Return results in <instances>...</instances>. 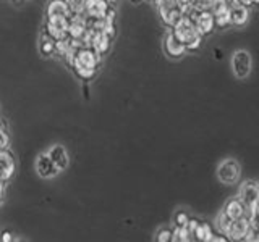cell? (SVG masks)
I'll list each match as a JSON object with an SVG mask.
<instances>
[{
  "label": "cell",
  "mask_w": 259,
  "mask_h": 242,
  "mask_svg": "<svg viewBox=\"0 0 259 242\" xmlns=\"http://www.w3.org/2000/svg\"><path fill=\"white\" fill-rule=\"evenodd\" d=\"M249 220L246 216L237 218V220H230L229 226L225 229V236L229 237L230 240H245L246 234L249 231Z\"/></svg>",
  "instance_id": "8fae6325"
},
{
  "label": "cell",
  "mask_w": 259,
  "mask_h": 242,
  "mask_svg": "<svg viewBox=\"0 0 259 242\" xmlns=\"http://www.w3.org/2000/svg\"><path fill=\"white\" fill-rule=\"evenodd\" d=\"M222 212L227 215V218L229 220H237V218H241V216H245V212H246V208L245 205H243V202L237 197H230L229 200L225 202V205L222 208Z\"/></svg>",
  "instance_id": "d6986e66"
},
{
  "label": "cell",
  "mask_w": 259,
  "mask_h": 242,
  "mask_svg": "<svg viewBox=\"0 0 259 242\" xmlns=\"http://www.w3.org/2000/svg\"><path fill=\"white\" fill-rule=\"evenodd\" d=\"M249 16H251V12L249 8L245 7V5H240V4H230V24L237 28H241L245 26V24L249 21Z\"/></svg>",
  "instance_id": "e0dca14e"
},
{
  "label": "cell",
  "mask_w": 259,
  "mask_h": 242,
  "mask_svg": "<svg viewBox=\"0 0 259 242\" xmlns=\"http://www.w3.org/2000/svg\"><path fill=\"white\" fill-rule=\"evenodd\" d=\"M229 2L233 5V4H240V5H245V7H248V8H251V7H254L259 0H229Z\"/></svg>",
  "instance_id": "f1b7e54d"
},
{
  "label": "cell",
  "mask_w": 259,
  "mask_h": 242,
  "mask_svg": "<svg viewBox=\"0 0 259 242\" xmlns=\"http://www.w3.org/2000/svg\"><path fill=\"white\" fill-rule=\"evenodd\" d=\"M13 2H16V4H20V2H21V0H13Z\"/></svg>",
  "instance_id": "836d02e7"
},
{
  "label": "cell",
  "mask_w": 259,
  "mask_h": 242,
  "mask_svg": "<svg viewBox=\"0 0 259 242\" xmlns=\"http://www.w3.org/2000/svg\"><path fill=\"white\" fill-rule=\"evenodd\" d=\"M86 31V20L83 13H73L68 21V37L71 39H79L83 37Z\"/></svg>",
  "instance_id": "ac0fdd59"
},
{
  "label": "cell",
  "mask_w": 259,
  "mask_h": 242,
  "mask_svg": "<svg viewBox=\"0 0 259 242\" xmlns=\"http://www.w3.org/2000/svg\"><path fill=\"white\" fill-rule=\"evenodd\" d=\"M232 71L237 79H246L251 75V70H253V58H251V53L248 50H237L232 55Z\"/></svg>",
  "instance_id": "52a82bcc"
},
{
  "label": "cell",
  "mask_w": 259,
  "mask_h": 242,
  "mask_svg": "<svg viewBox=\"0 0 259 242\" xmlns=\"http://www.w3.org/2000/svg\"><path fill=\"white\" fill-rule=\"evenodd\" d=\"M156 240L157 242H170L172 240V228H167V226H162L156 232Z\"/></svg>",
  "instance_id": "d4e9b609"
},
{
  "label": "cell",
  "mask_w": 259,
  "mask_h": 242,
  "mask_svg": "<svg viewBox=\"0 0 259 242\" xmlns=\"http://www.w3.org/2000/svg\"><path fill=\"white\" fill-rule=\"evenodd\" d=\"M112 37L107 34V32H104L102 29H99L97 31V34H96V37H94V42H93V48L94 50L99 53L101 56H104V55H107L109 52H110V47H112Z\"/></svg>",
  "instance_id": "ffe728a7"
},
{
  "label": "cell",
  "mask_w": 259,
  "mask_h": 242,
  "mask_svg": "<svg viewBox=\"0 0 259 242\" xmlns=\"http://www.w3.org/2000/svg\"><path fill=\"white\" fill-rule=\"evenodd\" d=\"M188 220H190V213L186 212V210H183V208L175 210V213L172 216V223H174L175 228H182V226H186Z\"/></svg>",
  "instance_id": "603a6c76"
},
{
  "label": "cell",
  "mask_w": 259,
  "mask_h": 242,
  "mask_svg": "<svg viewBox=\"0 0 259 242\" xmlns=\"http://www.w3.org/2000/svg\"><path fill=\"white\" fill-rule=\"evenodd\" d=\"M238 199L243 202L246 212L245 216L249 220V224H257V200H259V189L254 179L245 181L238 189Z\"/></svg>",
  "instance_id": "3957f363"
},
{
  "label": "cell",
  "mask_w": 259,
  "mask_h": 242,
  "mask_svg": "<svg viewBox=\"0 0 259 242\" xmlns=\"http://www.w3.org/2000/svg\"><path fill=\"white\" fill-rule=\"evenodd\" d=\"M209 10L214 15L215 28L225 29L232 26L230 24V2L229 0H212Z\"/></svg>",
  "instance_id": "9c48e42d"
},
{
  "label": "cell",
  "mask_w": 259,
  "mask_h": 242,
  "mask_svg": "<svg viewBox=\"0 0 259 242\" xmlns=\"http://www.w3.org/2000/svg\"><path fill=\"white\" fill-rule=\"evenodd\" d=\"M149 2H156V0H149Z\"/></svg>",
  "instance_id": "e575fe53"
},
{
  "label": "cell",
  "mask_w": 259,
  "mask_h": 242,
  "mask_svg": "<svg viewBox=\"0 0 259 242\" xmlns=\"http://www.w3.org/2000/svg\"><path fill=\"white\" fill-rule=\"evenodd\" d=\"M39 52L42 56H52L55 55V39H52L49 34L42 31L40 34V42H39Z\"/></svg>",
  "instance_id": "7402d4cb"
},
{
  "label": "cell",
  "mask_w": 259,
  "mask_h": 242,
  "mask_svg": "<svg viewBox=\"0 0 259 242\" xmlns=\"http://www.w3.org/2000/svg\"><path fill=\"white\" fill-rule=\"evenodd\" d=\"M156 5L160 20L167 28H172L182 18L183 8L178 4V0H156Z\"/></svg>",
  "instance_id": "5b68a950"
},
{
  "label": "cell",
  "mask_w": 259,
  "mask_h": 242,
  "mask_svg": "<svg viewBox=\"0 0 259 242\" xmlns=\"http://www.w3.org/2000/svg\"><path fill=\"white\" fill-rule=\"evenodd\" d=\"M101 62H102V56L97 53L93 47L83 45L73 53L70 67L79 79L91 81L97 75V71H99Z\"/></svg>",
  "instance_id": "6da1fadb"
},
{
  "label": "cell",
  "mask_w": 259,
  "mask_h": 242,
  "mask_svg": "<svg viewBox=\"0 0 259 242\" xmlns=\"http://www.w3.org/2000/svg\"><path fill=\"white\" fill-rule=\"evenodd\" d=\"M8 142H10V137H8L5 128L2 125V121H0V149H7Z\"/></svg>",
  "instance_id": "4316f807"
},
{
  "label": "cell",
  "mask_w": 259,
  "mask_h": 242,
  "mask_svg": "<svg viewBox=\"0 0 259 242\" xmlns=\"http://www.w3.org/2000/svg\"><path fill=\"white\" fill-rule=\"evenodd\" d=\"M16 169V161L13 153L8 149H0V181L8 183Z\"/></svg>",
  "instance_id": "4fadbf2b"
},
{
  "label": "cell",
  "mask_w": 259,
  "mask_h": 242,
  "mask_svg": "<svg viewBox=\"0 0 259 242\" xmlns=\"http://www.w3.org/2000/svg\"><path fill=\"white\" fill-rule=\"evenodd\" d=\"M109 5L105 0H83V15L91 20H102Z\"/></svg>",
  "instance_id": "9a60e30c"
},
{
  "label": "cell",
  "mask_w": 259,
  "mask_h": 242,
  "mask_svg": "<svg viewBox=\"0 0 259 242\" xmlns=\"http://www.w3.org/2000/svg\"><path fill=\"white\" fill-rule=\"evenodd\" d=\"M186 15H190L194 26H196V31L202 37L210 36L215 31V21H214V15L209 8H204V10H190Z\"/></svg>",
  "instance_id": "8992f818"
},
{
  "label": "cell",
  "mask_w": 259,
  "mask_h": 242,
  "mask_svg": "<svg viewBox=\"0 0 259 242\" xmlns=\"http://www.w3.org/2000/svg\"><path fill=\"white\" fill-rule=\"evenodd\" d=\"M105 4H107L109 7H115V4H117V0H105Z\"/></svg>",
  "instance_id": "1f68e13d"
},
{
  "label": "cell",
  "mask_w": 259,
  "mask_h": 242,
  "mask_svg": "<svg viewBox=\"0 0 259 242\" xmlns=\"http://www.w3.org/2000/svg\"><path fill=\"white\" fill-rule=\"evenodd\" d=\"M217 179L225 186H233L240 181L241 176V166L235 158H225L219 163L215 169Z\"/></svg>",
  "instance_id": "277c9868"
},
{
  "label": "cell",
  "mask_w": 259,
  "mask_h": 242,
  "mask_svg": "<svg viewBox=\"0 0 259 242\" xmlns=\"http://www.w3.org/2000/svg\"><path fill=\"white\" fill-rule=\"evenodd\" d=\"M162 48H164V52H165V55L168 56V58H172V60L182 58V56L186 53L185 44L175 36V32H174L172 28H168L167 32H165L164 40H162Z\"/></svg>",
  "instance_id": "ba28073f"
},
{
  "label": "cell",
  "mask_w": 259,
  "mask_h": 242,
  "mask_svg": "<svg viewBox=\"0 0 259 242\" xmlns=\"http://www.w3.org/2000/svg\"><path fill=\"white\" fill-rule=\"evenodd\" d=\"M214 234V228L210 226L207 221H201L198 223L196 229L193 232V239L194 240H199V242H209L210 236Z\"/></svg>",
  "instance_id": "44dd1931"
},
{
  "label": "cell",
  "mask_w": 259,
  "mask_h": 242,
  "mask_svg": "<svg viewBox=\"0 0 259 242\" xmlns=\"http://www.w3.org/2000/svg\"><path fill=\"white\" fill-rule=\"evenodd\" d=\"M175 36L182 40L186 47V52H196L198 48L202 44V37L199 32L196 31V26H194V21L190 15L183 13L182 18L178 20L174 26H172Z\"/></svg>",
  "instance_id": "7a4b0ae2"
},
{
  "label": "cell",
  "mask_w": 259,
  "mask_h": 242,
  "mask_svg": "<svg viewBox=\"0 0 259 242\" xmlns=\"http://www.w3.org/2000/svg\"><path fill=\"white\" fill-rule=\"evenodd\" d=\"M68 21L70 18H63V16H55V18H46L44 32L49 34L52 39H62L68 36Z\"/></svg>",
  "instance_id": "30bf717a"
},
{
  "label": "cell",
  "mask_w": 259,
  "mask_h": 242,
  "mask_svg": "<svg viewBox=\"0 0 259 242\" xmlns=\"http://www.w3.org/2000/svg\"><path fill=\"white\" fill-rule=\"evenodd\" d=\"M5 186H7V183L0 181V202H2V199H4V196H5Z\"/></svg>",
  "instance_id": "4dcf8cb0"
},
{
  "label": "cell",
  "mask_w": 259,
  "mask_h": 242,
  "mask_svg": "<svg viewBox=\"0 0 259 242\" xmlns=\"http://www.w3.org/2000/svg\"><path fill=\"white\" fill-rule=\"evenodd\" d=\"M15 237H13V232L8 231V229H4L0 232V242H13Z\"/></svg>",
  "instance_id": "83f0119b"
},
{
  "label": "cell",
  "mask_w": 259,
  "mask_h": 242,
  "mask_svg": "<svg viewBox=\"0 0 259 242\" xmlns=\"http://www.w3.org/2000/svg\"><path fill=\"white\" fill-rule=\"evenodd\" d=\"M71 13L73 12L68 0H49V4L46 7V18H55V16L70 18Z\"/></svg>",
  "instance_id": "2e32d148"
},
{
  "label": "cell",
  "mask_w": 259,
  "mask_h": 242,
  "mask_svg": "<svg viewBox=\"0 0 259 242\" xmlns=\"http://www.w3.org/2000/svg\"><path fill=\"white\" fill-rule=\"evenodd\" d=\"M133 4H140V2H143V0H132Z\"/></svg>",
  "instance_id": "d6a6232c"
},
{
  "label": "cell",
  "mask_w": 259,
  "mask_h": 242,
  "mask_svg": "<svg viewBox=\"0 0 259 242\" xmlns=\"http://www.w3.org/2000/svg\"><path fill=\"white\" fill-rule=\"evenodd\" d=\"M34 168H36V173L42 177V179H52V177L59 176L62 173L60 169L55 166V163L51 160V157H49L47 153H40V155L36 158Z\"/></svg>",
  "instance_id": "7c38bea8"
},
{
  "label": "cell",
  "mask_w": 259,
  "mask_h": 242,
  "mask_svg": "<svg viewBox=\"0 0 259 242\" xmlns=\"http://www.w3.org/2000/svg\"><path fill=\"white\" fill-rule=\"evenodd\" d=\"M172 240L174 242H190V240H193V237L188 232V229H186V226H182V228L172 229Z\"/></svg>",
  "instance_id": "cb8c5ba5"
},
{
  "label": "cell",
  "mask_w": 259,
  "mask_h": 242,
  "mask_svg": "<svg viewBox=\"0 0 259 242\" xmlns=\"http://www.w3.org/2000/svg\"><path fill=\"white\" fill-rule=\"evenodd\" d=\"M229 223H230V220L227 218V215H225L224 212H221V213H219V215L215 216L214 226L217 228L219 232H225V229H227V226H229Z\"/></svg>",
  "instance_id": "484cf974"
},
{
  "label": "cell",
  "mask_w": 259,
  "mask_h": 242,
  "mask_svg": "<svg viewBox=\"0 0 259 242\" xmlns=\"http://www.w3.org/2000/svg\"><path fill=\"white\" fill-rule=\"evenodd\" d=\"M230 239L225 236L224 232H219V234H212L210 236V239H209V242H229Z\"/></svg>",
  "instance_id": "f546056e"
},
{
  "label": "cell",
  "mask_w": 259,
  "mask_h": 242,
  "mask_svg": "<svg viewBox=\"0 0 259 242\" xmlns=\"http://www.w3.org/2000/svg\"><path fill=\"white\" fill-rule=\"evenodd\" d=\"M47 155L51 157V160L55 163V166L60 169V171H65V169L68 168L70 165V155H68V150L65 145L62 144H54L51 145V149H49Z\"/></svg>",
  "instance_id": "5bb4252c"
}]
</instances>
